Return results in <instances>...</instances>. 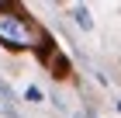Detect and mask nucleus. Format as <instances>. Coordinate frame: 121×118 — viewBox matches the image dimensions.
<instances>
[{
	"mask_svg": "<svg viewBox=\"0 0 121 118\" xmlns=\"http://www.w3.org/2000/svg\"><path fill=\"white\" fill-rule=\"evenodd\" d=\"M42 31L45 28H38L21 7L0 0V45L7 52H28V49H35Z\"/></svg>",
	"mask_w": 121,
	"mask_h": 118,
	"instance_id": "f257e3e1",
	"label": "nucleus"
},
{
	"mask_svg": "<svg viewBox=\"0 0 121 118\" xmlns=\"http://www.w3.org/2000/svg\"><path fill=\"white\" fill-rule=\"evenodd\" d=\"M48 70H52V76H56V80H66V76H69V73H73V63H69V56L62 52V49H59L56 56H52V59H48Z\"/></svg>",
	"mask_w": 121,
	"mask_h": 118,
	"instance_id": "f03ea898",
	"label": "nucleus"
},
{
	"mask_svg": "<svg viewBox=\"0 0 121 118\" xmlns=\"http://www.w3.org/2000/svg\"><path fill=\"white\" fill-rule=\"evenodd\" d=\"M69 18H73V24L80 28V31H93V18H90V10H86L83 4H73V7H69Z\"/></svg>",
	"mask_w": 121,
	"mask_h": 118,
	"instance_id": "7ed1b4c3",
	"label": "nucleus"
},
{
	"mask_svg": "<svg viewBox=\"0 0 121 118\" xmlns=\"http://www.w3.org/2000/svg\"><path fill=\"white\" fill-rule=\"evenodd\" d=\"M24 97H28L31 104H42V101H45V94H42V90H38V87H35V83H31L28 90H24Z\"/></svg>",
	"mask_w": 121,
	"mask_h": 118,
	"instance_id": "20e7f679",
	"label": "nucleus"
},
{
	"mask_svg": "<svg viewBox=\"0 0 121 118\" xmlns=\"http://www.w3.org/2000/svg\"><path fill=\"white\" fill-rule=\"evenodd\" d=\"M118 111H121V101H118Z\"/></svg>",
	"mask_w": 121,
	"mask_h": 118,
	"instance_id": "39448f33",
	"label": "nucleus"
}]
</instances>
